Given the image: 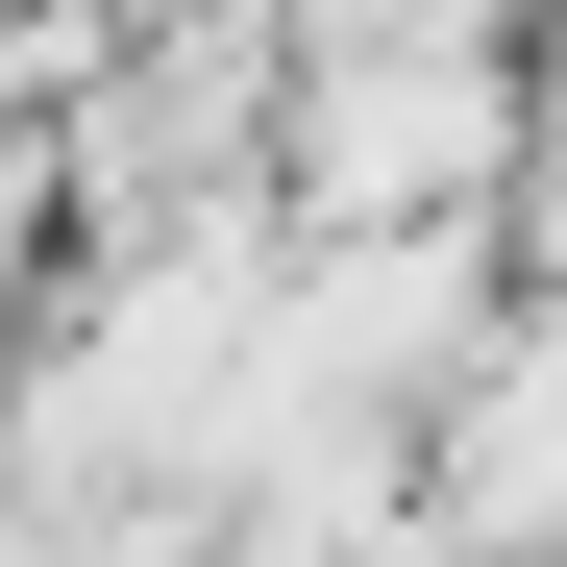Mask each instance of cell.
Here are the masks:
<instances>
[{"label":"cell","mask_w":567,"mask_h":567,"mask_svg":"<svg viewBox=\"0 0 567 567\" xmlns=\"http://www.w3.org/2000/svg\"><path fill=\"white\" fill-rule=\"evenodd\" d=\"M543 124V50L494 0H370V25H297V100H271V198L297 223H494Z\"/></svg>","instance_id":"obj_1"}]
</instances>
